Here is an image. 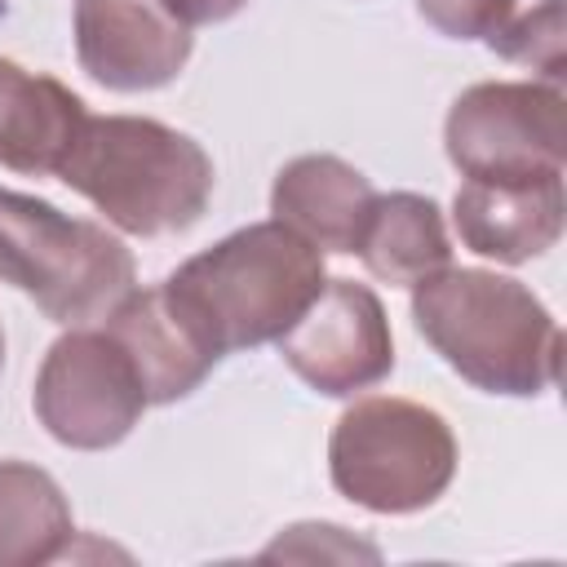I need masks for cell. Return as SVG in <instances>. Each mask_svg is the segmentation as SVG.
<instances>
[{
  "instance_id": "cell-4",
  "label": "cell",
  "mask_w": 567,
  "mask_h": 567,
  "mask_svg": "<svg viewBox=\"0 0 567 567\" xmlns=\"http://www.w3.org/2000/svg\"><path fill=\"white\" fill-rule=\"evenodd\" d=\"M0 279L31 297L44 319L84 328L137 288V261L102 221L0 186Z\"/></svg>"
},
{
  "instance_id": "cell-18",
  "label": "cell",
  "mask_w": 567,
  "mask_h": 567,
  "mask_svg": "<svg viewBox=\"0 0 567 567\" xmlns=\"http://www.w3.org/2000/svg\"><path fill=\"white\" fill-rule=\"evenodd\" d=\"M501 0H416V13L447 40H483Z\"/></svg>"
},
{
  "instance_id": "cell-2",
  "label": "cell",
  "mask_w": 567,
  "mask_h": 567,
  "mask_svg": "<svg viewBox=\"0 0 567 567\" xmlns=\"http://www.w3.org/2000/svg\"><path fill=\"white\" fill-rule=\"evenodd\" d=\"M328 279L323 252L284 221H248L186 257L159 288L186 328L217 354L279 341Z\"/></svg>"
},
{
  "instance_id": "cell-11",
  "label": "cell",
  "mask_w": 567,
  "mask_h": 567,
  "mask_svg": "<svg viewBox=\"0 0 567 567\" xmlns=\"http://www.w3.org/2000/svg\"><path fill=\"white\" fill-rule=\"evenodd\" d=\"M372 204H377V190L368 173H359L350 159L328 151L288 159L270 186L275 221L310 239L319 252H341V257L359 248Z\"/></svg>"
},
{
  "instance_id": "cell-14",
  "label": "cell",
  "mask_w": 567,
  "mask_h": 567,
  "mask_svg": "<svg viewBox=\"0 0 567 567\" xmlns=\"http://www.w3.org/2000/svg\"><path fill=\"white\" fill-rule=\"evenodd\" d=\"M354 252L368 266V275L394 288H412L439 275L443 266H452V239H447L439 199L421 190L377 195Z\"/></svg>"
},
{
  "instance_id": "cell-20",
  "label": "cell",
  "mask_w": 567,
  "mask_h": 567,
  "mask_svg": "<svg viewBox=\"0 0 567 567\" xmlns=\"http://www.w3.org/2000/svg\"><path fill=\"white\" fill-rule=\"evenodd\" d=\"M0 372H4V328H0Z\"/></svg>"
},
{
  "instance_id": "cell-9",
  "label": "cell",
  "mask_w": 567,
  "mask_h": 567,
  "mask_svg": "<svg viewBox=\"0 0 567 567\" xmlns=\"http://www.w3.org/2000/svg\"><path fill=\"white\" fill-rule=\"evenodd\" d=\"M195 35L159 0H75V62L111 93H151L190 62Z\"/></svg>"
},
{
  "instance_id": "cell-5",
  "label": "cell",
  "mask_w": 567,
  "mask_h": 567,
  "mask_svg": "<svg viewBox=\"0 0 567 567\" xmlns=\"http://www.w3.org/2000/svg\"><path fill=\"white\" fill-rule=\"evenodd\" d=\"M328 478L368 514H421L456 478V434L416 399H354L328 434Z\"/></svg>"
},
{
  "instance_id": "cell-10",
  "label": "cell",
  "mask_w": 567,
  "mask_h": 567,
  "mask_svg": "<svg viewBox=\"0 0 567 567\" xmlns=\"http://www.w3.org/2000/svg\"><path fill=\"white\" fill-rule=\"evenodd\" d=\"M567 195L563 173L523 182H461L452 199V226L461 244L487 261L523 266L545 257L563 239Z\"/></svg>"
},
{
  "instance_id": "cell-8",
  "label": "cell",
  "mask_w": 567,
  "mask_h": 567,
  "mask_svg": "<svg viewBox=\"0 0 567 567\" xmlns=\"http://www.w3.org/2000/svg\"><path fill=\"white\" fill-rule=\"evenodd\" d=\"M279 359L323 399H354L394 372V332L381 297L354 279H323L306 315L275 341Z\"/></svg>"
},
{
  "instance_id": "cell-13",
  "label": "cell",
  "mask_w": 567,
  "mask_h": 567,
  "mask_svg": "<svg viewBox=\"0 0 567 567\" xmlns=\"http://www.w3.org/2000/svg\"><path fill=\"white\" fill-rule=\"evenodd\" d=\"M84 102L62 80L0 58V168L22 177H58L80 124Z\"/></svg>"
},
{
  "instance_id": "cell-19",
  "label": "cell",
  "mask_w": 567,
  "mask_h": 567,
  "mask_svg": "<svg viewBox=\"0 0 567 567\" xmlns=\"http://www.w3.org/2000/svg\"><path fill=\"white\" fill-rule=\"evenodd\" d=\"M177 22H186V27H213V22H226V18H235L248 0H159Z\"/></svg>"
},
{
  "instance_id": "cell-12",
  "label": "cell",
  "mask_w": 567,
  "mask_h": 567,
  "mask_svg": "<svg viewBox=\"0 0 567 567\" xmlns=\"http://www.w3.org/2000/svg\"><path fill=\"white\" fill-rule=\"evenodd\" d=\"M102 328L128 350L146 399L151 403H177L204 385V377L221 363L190 328L186 319L168 306L164 288H133L106 319Z\"/></svg>"
},
{
  "instance_id": "cell-17",
  "label": "cell",
  "mask_w": 567,
  "mask_h": 567,
  "mask_svg": "<svg viewBox=\"0 0 567 567\" xmlns=\"http://www.w3.org/2000/svg\"><path fill=\"white\" fill-rule=\"evenodd\" d=\"M261 558H381V549L354 540L337 523H292L261 549Z\"/></svg>"
},
{
  "instance_id": "cell-3",
  "label": "cell",
  "mask_w": 567,
  "mask_h": 567,
  "mask_svg": "<svg viewBox=\"0 0 567 567\" xmlns=\"http://www.w3.org/2000/svg\"><path fill=\"white\" fill-rule=\"evenodd\" d=\"M58 182L84 195L115 230L159 239L190 230L213 199V155L151 115H84Z\"/></svg>"
},
{
  "instance_id": "cell-16",
  "label": "cell",
  "mask_w": 567,
  "mask_h": 567,
  "mask_svg": "<svg viewBox=\"0 0 567 567\" xmlns=\"http://www.w3.org/2000/svg\"><path fill=\"white\" fill-rule=\"evenodd\" d=\"M483 44L496 58L518 62L549 84H563V75H567V0H501L483 31Z\"/></svg>"
},
{
  "instance_id": "cell-6",
  "label": "cell",
  "mask_w": 567,
  "mask_h": 567,
  "mask_svg": "<svg viewBox=\"0 0 567 567\" xmlns=\"http://www.w3.org/2000/svg\"><path fill=\"white\" fill-rule=\"evenodd\" d=\"M443 151L465 182H523L563 173L567 93L549 80L470 84L443 120Z\"/></svg>"
},
{
  "instance_id": "cell-15",
  "label": "cell",
  "mask_w": 567,
  "mask_h": 567,
  "mask_svg": "<svg viewBox=\"0 0 567 567\" xmlns=\"http://www.w3.org/2000/svg\"><path fill=\"white\" fill-rule=\"evenodd\" d=\"M71 536L75 518L58 478L31 461H0V567L53 563Z\"/></svg>"
},
{
  "instance_id": "cell-7",
  "label": "cell",
  "mask_w": 567,
  "mask_h": 567,
  "mask_svg": "<svg viewBox=\"0 0 567 567\" xmlns=\"http://www.w3.org/2000/svg\"><path fill=\"white\" fill-rule=\"evenodd\" d=\"M151 408L128 350L97 323L66 328L40 359L31 412L71 452H106L133 434Z\"/></svg>"
},
{
  "instance_id": "cell-1",
  "label": "cell",
  "mask_w": 567,
  "mask_h": 567,
  "mask_svg": "<svg viewBox=\"0 0 567 567\" xmlns=\"http://www.w3.org/2000/svg\"><path fill=\"white\" fill-rule=\"evenodd\" d=\"M412 323L425 346L483 394L536 399L558 385L563 328L514 275L443 266L412 284Z\"/></svg>"
}]
</instances>
